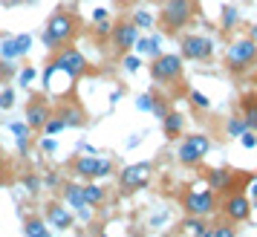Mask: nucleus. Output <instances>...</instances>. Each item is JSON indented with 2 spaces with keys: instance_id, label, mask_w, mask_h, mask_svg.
Here are the masks:
<instances>
[{
  "instance_id": "nucleus-1",
  "label": "nucleus",
  "mask_w": 257,
  "mask_h": 237,
  "mask_svg": "<svg viewBox=\"0 0 257 237\" xmlns=\"http://www.w3.org/2000/svg\"><path fill=\"white\" fill-rule=\"evenodd\" d=\"M78 29H81V18L78 12H72V9H55V12L49 15L47 26H44V44H47L49 52H55V49L67 47L72 38L78 35Z\"/></svg>"
},
{
  "instance_id": "nucleus-2",
  "label": "nucleus",
  "mask_w": 257,
  "mask_h": 237,
  "mask_svg": "<svg viewBox=\"0 0 257 237\" xmlns=\"http://www.w3.org/2000/svg\"><path fill=\"white\" fill-rule=\"evenodd\" d=\"M194 18H197V0H162L159 29L168 32V35H176V32H182Z\"/></svg>"
},
{
  "instance_id": "nucleus-3",
  "label": "nucleus",
  "mask_w": 257,
  "mask_h": 237,
  "mask_svg": "<svg viewBox=\"0 0 257 237\" xmlns=\"http://www.w3.org/2000/svg\"><path fill=\"white\" fill-rule=\"evenodd\" d=\"M225 67H228V72H237V75L254 70L257 67V41H251V38H234L231 44H228V49H225Z\"/></svg>"
},
{
  "instance_id": "nucleus-4",
  "label": "nucleus",
  "mask_w": 257,
  "mask_h": 237,
  "mask_svg": "<svg viewBox=\"0 0 257 237\" xmlns=\"http://www.w3.org/2000/svg\"><path fill=\"white\" fill-rule=\"evenodd\" d=\"M148 72H151V78L156 84H165V87L179 84V81H182V72H185L182 55H174V52H159V55H153V58H151Z\"/></svg>"
},
{
  "instance_id": "nucleus-5",
  "label": "nucleus",
  "mask_w": 257,
  "mask_h": 237,
  "mask_svg": "<svg viewBox=\"0 0 257 237\" xmlns=\"http://www.w3.org/2000/svg\"><path fill=\"white\" fill-rule=\"evenodd\" d=\"M49 67H52L55 72H67V78H72V81H78V78H84V75L90 72L87 58H84L72 44L55 49V52H52V61H49Z\"/></svg>"
},
{
  "instance_id": "nucleus-6",
  "label": "nucleus",
  "mask_w": 257,
  "mask_h": 237,
  "mask_svg": "<svg viewBox=\"0 0 257 237\" xmlns=\"http://www.w3.org/2000/svg\"><path fill=\"white\" fill-rule=\"evenodd\" d=\"M70 171L81 179H101L113 174V159H107V156H75L70 162Z\"/></svg>"
},
{
  "instance_id": "nucleus-7",
  "label": "nucleus",
  "mask_w": 257,
  "mask_h": 237,
  "mask_svg": "<svg viewBox=\"0 0 257 237\" xmlns=\"http://www.w3.org/2000/svg\"><path fill=\"white\" fill-rule=\"evenodd\" d=\"M151 174H153V165L151 162H133L121 171V177H118V191L130 197V194H136L142 191L148 182H151Z\"/></svg>"
},
{
  "instance_id": "nucleus-8",
  "label": "nucleus",
  "mask_w": 257,
  "mask_h": 237,
  "mask_svg": "<svg viewBox=\"0 0 257 237\" xmlns=\"http://www.w3.org/2000/svg\"><path fill=\"white\" fill-rule=\"evenodd\" d=\"M208 151H211V139L205 133H188L182 145H179L176 156H179L182 165H199L202 156H208Z\"/></svg>"
},
{
  "instance_id": "nucleus-9",
  "label": "nucleus",
  "mask_w": 257,
  "mask_h": 237,
  "mask_svg": "<svg viewBox=\"0 0 257 237\" xmlns=\"http://www.w3.org/2000/svg\"><path fill=\"white\" fill-rule=\"evenodd\" d=\"M214 191L211 188H191L182 197V208H185V214H191V217H208L211 211H214Z\"/></svg>"
},
{
  "instance_id": "nucleus-10",
  "label": "nucleus",
  "mask_w": 257,
  "mask_h": 237,
  "mask_svg": "<svg viewBox=\"0 0 257 237\" xmlns=\"http://www.w3.org/2000/svg\"><path fill=\"white\" fill-rule=\"evenodd\" d=\"M136 38H139V29H136V24L130 18H121V21H116V24L110 26V41H113V49H116L118 55L130 52L133 44H136Z\"/></svg>"
},
{
  "instance_id": "nucleus-11",
  "label": "nucleus",
  "mask_w": 257,
  "mask_h": 237,
  "mask_svg": "<svg viewBox=\"0 0 257 237\" xmlns=\"http://www.w3.org/2000/svg\"><path fill=\"white\" fill-rule=\"evenodd\" d=\"M179 47H182V58L188 61H211L214 55V41L205 35H185Z\"/></svg>"
},
{
  "instance_id": "nucleus-12",
  "label": "nucleus",
  "mask_w": 257,
  "mask_h": 237,
  "mask_svg": "<svg viewBox=\"0 0 257 237\" xmlns=\"http://www.w3.org/2000/svg\"><path fill=\"white\" fill-rule=\"evenodd\" d=\"M222 214H225V220L228 223H248V217H251V200L245 197V194H228L225 202H222Z\"/></svg>"
},
{
  "instance_id": "nucleus-13",
  "label": "nucleus",
  "mask_w": 257,
  "mask_h": 237,
  "mask_svg": "<svg viewBox=\"0 0 257 237\" xmlns=\"http://www.w3.org/2000/svg\"><path fill=\"white\" fill-rule=\"evenodd\" d=\"M49 113H52V107H49L47 98L44 95H32L29 104H26V128L29 131H41V125L49 118Z\"/></svg>"
},
{
  "instance_id": "nucleus-14",
  "label": "nucleus",
  "mask_w": 257,
  "mask_h": 237,
  "mask_svg": "<svg viewBox=\"0 0 257 237\" xmlns=\"http://www.w3.org/2000/svg\"><path fill=\"white\" fill-rule=\"evenodd\" d=\"M44 220H47V225L58 228V231H67V228H72V214H70V208H67L64 202L49 200L47 205H44Z\"/></svg>"
},
{
  "instance_id": "nucleus-15",
  "label": "nucleus",
  "mask_w": 257,
  "mask_h": 237,
  "mask_svg": "<svg viewBox=\"0 0 257 237\" xmlns=\"http://www.w3.org/2000/svg\"><path fill=\"white\" fill-rule=\"evenodd\" d=\"M234 171H228V168H211L208 171V188L214 191V194H220V191H231L234 188Z\"/></svg>"
},
{
  "instance_id": "nucleus-16",
  "label": "nucleus",
  "mask_w": 257,
  "mask_h": 237,
  "mask_svg": "<svg viewBox=\"0 0 257 237\" xmlns=\"http://www.w3.org/2000/svg\"><path fill=\"white\" fill-rule=\"evenodd\" d=\"M162 128H165V136L168 139H179L182 133H185V116L179 113V110H168L162 118Z\"/></svg>"
},
{
  "instance_id": "nucleus-17",
  "label": "nucleus",
  "mask_w": 257,
  "mask_h": 237,
  "mask_svg": "<svg viewBox=\"0 0 257 237\" xmlns=\"http://www.w3.org/2000/svg\"><path fill=\"white\" fill-rule=\"evenodd\" d=\"M240 116L248 131H257V93H245L240 98Z\"/></svg>"
},
{
  "instance_id": "nucleus-18",
  "label": "nucleus",
  "mask_w": 257,
  "mask_h": 237,
  "mask_svg": "<svg viewBox=\"0 0 257 237\" xmlns=\"http://www.w3.org/2000/svg\"><path fill=\"white\" fill-rule=\"evenodd\" d=\"M61 197H64V205H70V208H87L84 205V185L78 182H67L64 188H61Z\"/></svg>"
},
{
  "instance_id": "nucleus-19",
  "label": "nucleus",
  "mask_w": 257,
  "mask_h": 237,
  "mask_svg": "<svg viewBox=\"0 0 257 237\" xmlns=\"http://www.w3.org/2000/svg\"><path fill=\"white\" fill-rule=\"evenodd\" d=\"M52 113H58L67 128H84V125H87V116H84L75 104H64L61 110H52Z\"/></svg>"
},
{
  "instance_id": "nucleus-20",
  "label": "nucleus",
  "mask_w": 257,
  "mask_h": 237,
  "mask_svg": "<svg viewBox=\"0 0 257 237\" xmlns=\"http://www.w3.org/2000/svg\"><path fill=\"white\" fill-rule=\"evenodd\" d=\"M24 237H49V225L44 217H26L24 220Z\"/></svg>"
},
{
  "instance_id": "nucleus-21",
  "label": "nucleus",
  "mask_w": 257,
  "mask_h": 237,
  "mask_svg": "<svg viewBox=\"0 0 257 237\" xmlns=\"http://www.w3.org/2000/svg\"><path fill=\"white\" fill-rule=\"evenodd\" d=\"M133 47H136V52H139V55L153 58V55H159V52H162V38L153 35V38H145V41H142V38H136V44H133Z\"/></svg>"
},
{
  "instance_id": "nucleus-22",
  "label": "nucleus",
  "mask_w": 257,
  "mask_h": 237,
  "mask_svg": "<svg viewBox=\"0 0 257 237\" xmlns=\"http://www.w3.org/2000/svg\"><path fill=\"white\" fill-rule=\"evenodd\" d=\"M101 202H104V188H101V185H95V182H87V185H84V205L98 208Z\"/></svg>"
},
{
  "instance_id": "nucleus-23",
  "label": "nucleus",
  "mask_w": 257,
  "mask_h": 237,
  "mask_svg": "<svg viewBox=\"0 0 257 237\" xmlns=\"http://www.w3.org/2000/svg\"><path fill=\"white\" fill-rule=\"evenodd\" d=\"M202 231H205L202 217H191V214H188V220L182 223V234H185V237H199Z\"/></svg>"
},
{
  "instance_id": "nucleus-24",
  "label": "nucleus",
  "mask_w": 257,
  "mask_h": 237,
  "mask_svg": "<svg viewBox=\"0 0 257 237\" xmlns=\"http://www.w3.org/2000/svg\"><path fill=\"white\" fill-rule=\"evenodd\" d=\"M64 128H67V125H64V118H61L58 113H49V118L41 125V131L47 133V136H55V133H61Z\"/></svg>"
},
{
  "instance_id": "nucleus-25",
  "label": "nucleus",
  "mask_w": 257,
  "mask_h": 237,
  "mask_svg": "<svg viewBox=\"0 0 257 237\" xmlns=\"http://www.w3.org/2000/svg\"><path fill=\"white\" fill-rule=\"evenodd\" d=\"M237 18H240V15H237V6H231V3H228V6H222V32H231L234 29V24H237Z\"/></svg>"
},
{
  "instance_id": "nucleus-26",
  "label": "nucleus",
  "mask_w": 257,
  "mask_h": 237,
  "mask_svg": "<svg viewBox=\"0 0 257 237\" xmlns=\"http://www.w3.org/2000/svg\"><path fill=\"white\" fill-rule=\"evenodd\" d=\"M225 131H228V136H234V139H240V136H243L245 131H248V128H245V122H243V116L237 118H228V125H225Z\"/></svg>"
},
{
  "instance_id": "nucleus-27",
  "label": "nucleus",
  "mask_w": 257,
  "mask_h": 237,
  "mask_svg": "<svg viewBox=\"0 0 257 237\" xmlns=\"http://www.w3.org/2000/svg\"><path fill=\"white\" fill-rule=\"evenodd\" d=\"M208 234L211 237H237V228L231 223H220V225H211Z\"/></svg>"
},
{
  "instance_id": "nucleus-28",
  "label": "nucleus",
  "mask_w": 257,
  "mask_h": 237,
  "mask_svg": "<svg viewBox=\"0 0 257 237\" xmlns=\"http://www.w3.org/2000/svg\"><path fill=\"white\" fill-rule=\"evenodd\" d=\"M130 21L136 24V29H148V26H153V18L145 9H136V12L130 15Z\"/></svg>"
},
{
  "instance_id": "nucleus-29",
  "label": "nucleus",
  "mask_w": 257,
  "mask_h": 237,
  "mask_svg": "<svg viewBox=\"0 0 257 237\" xmlns=\"http://www.w3.org/2000/svg\"><path fill=\"white\" fill-rule=\"evenodd\" d=\"M0 52H3V58H18V55H21L18 41H15V38H6V41H3V47H0Z\"/></svg>"
},
{
  "instance_id": "nucleus-30",
  "label": "nucleus",
  "mask_w": 257,
  "mask_h": 237,
  "mask_svg": "<svg viewBox=\"0 0 257 237\" xmlns=\"http://www.w3.org/2000/svg\"><path fill=\"white\" fill-rule=\"evenodd\" d=\"M168 110H171V107H168V101H165V98H159V95L153 93V107H151V113L156 118H165V113H168Z\"/></svg>"
},
{
  "instance_id": "nucleus-31",
  "label": "nucleus",
  "mask_w": 257,
  "mask_h": 237,
  "mask_svg": "<svg viewBox=\"0 0 257 237\" xmlns=\"http://www.w3.org/2000/svg\"><path fill=\"white\" fill-rule=\"evenodd\" d=\"M15 104V90L12 87H3L0 90V110H9Z\"/></svg>"
},
{
  "instance_id": "nucleus-32",
  "label": "nucleus",
  "mask_w": 257,
  "mask_h": 237,
  "mask_svg": "<svg viewBox=\"0 0 257 237\" xmlns=\"http://www.w3.org/2000/svg\"><path fill=\"white\" fill-rule=\"evenodd\" d=\"M136 107H139L142 113H145V110H151V107H153V93L139 95V98H136Z\"/></svg>"
},
{
  "instance_id": "nucleus-33",
  "label": "nucleus",
  "mask_w": 257,
  "mask_h": 237,
  "mask_svg": "<svg viewBox=\"0 0 257 237\" xmlns=\"http://www.w3.org/2000/svg\"><path fill=\"white\" fill-rule=\"evenodd\" d=\"M12 131H15V136H18V145H21V151H24V148H26V131H29V128H26V125H15Z\"/></svg>"
},
{
  "instance_id": "nucleus-34",
  "label": "nucleus",
  "mask_w": 257,
  "mask_h": 237,
  "mask_svg": "<svg viewBox=\"0 0 257 237\" xmlns=\"http://www.w3.org/2000/svg\"><path fill=\"white\" fill-rule=\"evenodd\" d=\"M191 101H194V104H197V107H202V110H208V98H205V95H202V93H197V90H191Z\"/></svg>"
},
{
  "instance_id": "nucleus-35",
  "label": "nucleus",
  "mask_w": 257,
  "mask_h": 237,
  "mask_svg": "<svg viewBox=\"0 0 257 237\" xmlns=\"http://www.w3.org/2000/svg\"><path fill=\"white\" fill-rule=\"evenodd\" d=\"M240 142H243L245 148H254V145H257V133H251V131H245L243 136H240Z\"/></svg>"
},
{
  "instance_id": "nucleus-36",
  "label": "nucleus",
  "mask_w": 257,
  "mask_h": 237,
  "mask_svg": "<svg viewBox=\"0 0 257 237\" xmlns=\"http://www.w3.org/2000/svg\"><path fill=\"white\" fill-rule=\"evenodd\" d=\"M35 78V70L32 67H26V70H21V87H26V84Z\"/></svg>"
},
{
  "instance_id": "nucleus-37",
  "label": "nucleus",
  "mask_w": 257,
  "mask_h": 237,
  "mask_svg": "<svg viewBox=\"0 0 257 237\" xmlns=\"http://www.w3.org/2000/svg\"><path fill=\"white\" fill-rule=\"evenodd\" d=\"M124 70L136 72V70H139V58H133V55H130V58H124Z\"/></svg>"
},
{
  "instance_id": "nucleus-38",
  "label": "nucleus",
  "mask_w": 257,
  "mask_h": 237,
  "mask_svg": "<svg viewBox=\"0 0 257 237\" xmlns=\"http://www.w3.org/2000/svg\"><path fill=\"white\" fill-rule=\"evenodd\" d=\"M24 185L32 191V194H35V191H38V179H35V177H26V179H24Z\"/></svg>"
},
{
  "instance_id": "nucleus-39",
  "label": "nucleus",
  "mask_w": 257,
  "mask_h": 237,
  "mask_svg": "<svg viewBox=\"0 0 257 237\" xmlns=\"http://www.w3.org/2000/svg\"><path fill=\"white\" fill-rule=\"evenodd\" d=\"M44 151H55V139H52V136L44 139Z\"/></svg>"
},
{
  "instance_id": "nucleus-40",
  "label": "nucleus",
  "mask_w": 257,
  "mask_h": 237,
  "mask_svg": "<svg viewBox=\"0 0 257 237\" xmlns=\"http://www.w3.org/2000/svg\"><path fill=\"white\" fill-rule=\"evenodd\" d=\"M3 179H6V168H3V162H0V185H3Z\"/></svg>"
},
{
  "instance_id": "nucleus-41",
  "label": "nucleus",
  "mask_w": 257,
  "mask_h": 237,
  "mask_svg": "<svg viewBox=\"0 0 257 237\" xmlns=\"http://www.w3.org/2000/svg\"><path fill=\"white\" fill-rule=\"evenodd\" d=\"M251 205H257V182H254V191H251Z\"/></svg>"
},
{
  "instance_id": "nucleus-42",
  "label": "nucleus",
  "mask_w": 257,
  "mask_h": 237,
  "mask_svg": "<svg viewBox=\"0 0 257 237\" xmlns=\"http://www.w3.org/2000/svg\"><path fill=\"white\" fill-rule=\"evenodd\" d=\"M248 38H251V41H257V26L251 29V35H248Z\"/></svg>"
},
{
  "instance_id": "nucleus-43",
  "label": "nucleus",
  "mask_w": 257,
  "mask_h": 237,
  "mask_svg": "<svg viewBox=\"0 0 257 237\" xmlns=\"http://www.w3.org/2000/svg\"><path fill=\"white\" fill-rule=\"evenodd\" d=\"M118 3H133V0H118Z\"/></svg>"
},
{
  "instance_id": "nucleus-44",
  "label": "nucleus",
  "mask_w": 257,
  "mask_h": 237,
  "mask_svg": "<svg viewBox=\"0 0 257 237\" xmlns=\"http://www.w3.org/2000/svg\"><path fill=\"white\" fill-rule=\"evenodd\" d=\"M98 237H107V234H98Z\"/></svg>"
},
{
  "instance_id": "nucleus-45",
  "label": "nucleus",
  "mask_w": 257,
  "mask_h": 237,
  "mask_svg": "<svg viewBox=\"0 0 257 237\" xmlns=\"http://www.w3.org/2000/svg\"><path fill=\"white\" fill-rule=\"evenodd\" d=\"M49 237H52V234H49Z\"/></svg>"
}]
</instances>
